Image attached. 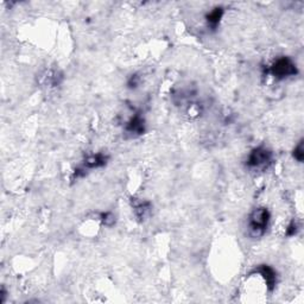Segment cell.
<instances>
[{
  "label": "cell",
  "instance_id": "277c9868",
  "mask_svg": "<svg viewBox=\"0 0 304 304\" xmlns=\"http://www.w3.org/2000/svg\"><path fill=\"white\" fill-rule=\"evenodd\" d=\"M107 162H108V156L105 153L99 152V153L89 154V156L83 160L81 165H80V168L75 170V177H79L80 172L85 174L86 171H89V170L99 169L101 166L106 165Z\"/></svg>",
  "mask_w": 304,
  "mask_h": 304
},
{
  "label": "cell",
  "instance_id": "ba28073f",
  "mask_svg": "<svg viewBox=\"0 0 304 304\" xmlns=\"http://www.w3.org/2000/svg\"><path fill=\"white\" fill-rule=\"evenodd\" d=\"M223 17V8L222 7H215L214 10H211L209 13L205 16V20H207L208 25L210 28L215 29L217 25H219L220 20L222 19Z\"/></svg>",
  "mask_w": 304,
  "mask_h": 304
},
{
  "label": "cell",
  "instance_id": "7c38bea8",
  "mask_svg": "<svg viewBox=\"0 0 304 304\" xmlns=\"http://www.w3.org/2000/svg\"><path fill=\"white\" fill-rule=\"evenodd\" d=\"M138 85H139V77L137 76V75H135V76L132 75V77H131V80H130V82H129V86H130L131 88H135Z\"/></svg>",
  "mask_w": 304,
  "mask_h": 304
},
{
  "label": "cell",
  "instance_id": "6da1fadb",
  "mask_svg": "<svg viewBox=\"0 0 304 304\" xmlns=\"http://www.w3.org/2000/svg\"><path fill=\"white\" fill-rule=\"evenodd\" d=\"M273 153L265 147H258L250 152L246 165L253 171H264L272 164Z\"/></svg>",
  "mask_w": 304,
  "mask_h": 304
},
{
  "label": "cell",
  "instance_id": "8fae6325",
  "mask_svg": "<svg viewBox=\"0 0 304 304\" xmlns=\"http://www.w3.org/2000/svg\"><path fill=\"white\" fill-rule=\"evenodd\" d=\"M297 232L296 222H291L288 227V235H295Z\"/></svg>",
  "mask_w": 304,
  "mask_h": 304
},
{
  "label": "cell",
  "instance_id": "7a4b0ae2",
  "mask_svg": "<svg viewBox=\"0 0 304 304\" xmlns=\"http://www.w3.org/2000/svg\"><path fill=\"white\" fill-rule=\"evenodd\" d=\"M270 211L266 208H255L249 216V229L254 238L261 237L270 223Z\"/></svg>",
  "mask_w": 304,
  "mask_h": 304
},
{
  "label": "cell",
  "instance_id": "5b68a950",
  "mask_svg": "<svg viewBox=\"0 0 304 304\" xmlns=\"http://www.w3.org/2000/svg\"><path fill=\"white\" fill-rule=\"evenodd\" d=\"M125 131H126V133H129V135L132 137L144 135L145 119L141 113H136V114L127 121L126 126H125Z\"/></svg>",
  "mask_w": 304,
  "mask_h": 304
},
{
  "label": "cell",
  "instance_id": "9c48e42d",
  "mask_svg": "<svg viewBox=\"0 0 304 304\" xmlns=\"http://www.w3.org/2000/svg\"><path fill=\"white\" fill-rule=\"evenodd\" d=\"M294 158L297 160V162L302 163L303 158H304V149H303V141H301L299 144L295 147L294 150Z\"/></svg>",
  "mask_w": 304,
  "mask_h": 304
},
{
  "label": "cell",
  "instance_id": "30bf717a",
  "mask_svg": "<svg viewBox=\"0 0 304 304\" xmlns=\"http://www.w3.org/2000/svg\"><path fill=\"white\" fill-rule=\"evenodd\" d=\"M101 221L103 222L105 226H112L115 222V216L112 213L107 211V213L101 214Z\"/></svg>",
  "mask_w": 304,
  "mask_h": 304
},
{
  "label": "cell",
  "instance_id": "52a82bcc",
  "mask_svg": "<svg viewBox=\"0 0 304 304\" xmlns=\"http://www.w3.org/2000/svg\"><path fill=\"white\" fill-rule=\"evenodd\" d=\"M133 209H135L136 216L138 217V219L145 220L150 216L152 205L150 202H148V201H141V202H137V203H135V205H133Z\"/></svg>",
  "mask_w": 304,
  "mask_h": 304
},
{
  "label": "cell",
  "instance_id": "8992f818",
  "mask_svg": "<svg viewBox=\"0 0 304 304\" xmlns=\"http://www.w3.org/2000/svg\"><path fill=\"white\" fill-rule=\"evenodd\" d=\"M252 273H258V275L263 277L265 283H266V287L270 291H272L273 289H275L277 283V275L276 271L271 266H269V265H259L258 267H255V269L252 271Z\"/></svg>",
  "mask_w": 304,
  "mask_h": 304
},
{
  "label": "cell",
  "instance_id": "3957f363",
  "mask_svg": "<svg viewBox=\"0 0 304 304\" xmlns=\"http://www.w3.org/2000/svg\"><path fill=\"white\" fill-rule=\"evenodd\" d=\"M277 80H285L288 77L297 75L299 70H297L296 64L290 57L283 56V57H278L270 65L269 69L266 70Z\"/></svg>",
  "mask_w": 304,
  "mask_h": 304
}]
</instances>
